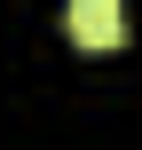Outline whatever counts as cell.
Wrapping results in <instances>:
<instances>
[{"mask_svg":"<svg viewBox=\"0 0 142 150\" xmlns=\"http://www.w3.org/2000/svg\"><path fill=\"white\" fill-rule=\"evenodd\" d=\"M63 24H71V40L87 47V55H111V47H126V0H71L63 8Z\"/></svg>","mask_w":142,"mask_h":150,"instance_id":"obj_1","label":"cell"}]
</instances>
